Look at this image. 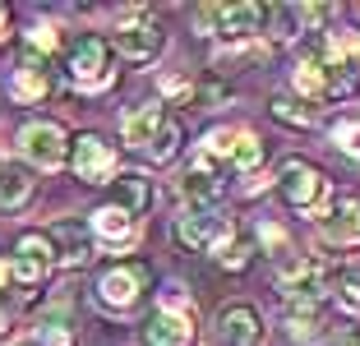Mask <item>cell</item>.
Returning a JSON list of instances; mask_svg holds the SVG:
<instances>
[{
  "instance_id": "44dd1931",
  "label": "cell",
  "mask_w": 360,
  "mask_h": 346,
  "mask_svg": "<svg viewBox=\"0 0 360 346\" xmlns=\"http://www.w3.org/2000/svg\"><path fill=\"white\" fill-rule=\"evenodd\" d=\"M28 194H32V176H28V167H19V162L0 167V208H19Z\"/></svg>"
},
{
  "instance_id": "4dcf8cb0",
  "label": "cell",
  "mask_w": 360,
  "mask_h": 346,
  "mask_svg": "<svg viewBox=\"0 0 360 346\" xmlns=\"http://www.w3.org/2000/svg\"><path fill=\"white\" fill-rule=\"evenodd\" d=\"M5 37H10V10L0 5V42H5Z\"/></svg>"
},
{
  "instance_id": "1f68e13d",
  "label": "cell",
  "mask_w": 360,
  "mask_h": 346,
  "mask_svg": "<svg viewBox=\"0 0 360 346\" xmlns=\"http://www.w3.org/2000/svg\"><path fill=\"white\" fill-rule=\"evenodd\" d=\"M10 333V309H5V305H0V337Z\"/></svg>"
},
{
  "instance_id": "52a82bcc",
  "label": "cell",
  "mask_w": 360,
  "mask_h": 346,
  "mask_svg": "<svg viewBox=\"0 0 360 346\" xmlns=\"http://www.w3.org/2000/svg\"><path fill=\"white\" fill-rule=\"evenodd\" d=\"M176 236L190 245V250H212V254H217L236 236V222L226 217V212L199 208V212H185V217L176 222Z\"/></svg>"
},
{
  "instance_id": "30bf717a",
  "label": "cell",
  "mask_w": 360,
  "mask_h": 346,
  "mask_svg": "<svg viewBox=\"0 0 360 346\" xmlns=\"http://www.w3.org/2000/svg\"><path fill=\"white\" fill-rule=\"evenodd\" d=\"M56 268V250L46 236H37V231H28V236H19V245H14V259H10V277L23 286H37L46 282V273Z\"/></svg>"
},
{
  "instance_id": "603a6c76",
  "label": "cell",
  "mask_w": 360,
  "mask_h": 346,
  "mask_svg": "<svg viewBox=\"0 0 360 346\" xmlns=\"http://www.w3.org/2000/svg\"><path fill=\"white\" fill-rule=\"evenodd\" d=\"M180 139H185V129H180V120H176V115H167V120H162V129H158V139H153V148H148V153H153L158 162H167L171 153L180 148Z\"/></svg>"
},
{
  "instance_id": "8fae6325",
  "label": "cell",
  "mask_w": 360,
  "mask_h": 346,
  "mask_svg": "<svg viewBox=\"0 0 360 346\" xmlns=\"http://www.w3.org/2000/svg\"><path fill=\"white\" fill-rule=\"evenodd\" d=\"M70 167H75L79 180H88V185H102V180L116 176V148L106 143L102 134H84L75 148H70Z\"/></svg>"
},
{
  "instance_id": "6da1fadb",
  "label": "cell",
  "mask_w": 360,
  "mask_h": 346,
  "mask_svg": "<svg viewBox=\"0 0 360 346\" xmlns=\"http://www.w3.org/2000/svg\"><path fill=\"white\" fill-rule=\"evenodd\" d=\"M65 74L75 79L79 88H106L111 84V46L97 37V32H79L75 42L65 46Z\"/></svg>"
},
{
  "instance_id": "ac0fdd59",
  "label": "cell",
  "mask_w": 360,
  "mask_h": 346,
  "mask_svg": "<svg viewBox=\"0 0 360 346\" xmlns=\"http://www.w3.org/2000/svg\"><path fill=\"white\" fill-rule=\"evenodd\" d=\"M180 199L190 203V212L212 208V199H217V171L203 167V162H194V167L180 176Z\"/></svg>"
},
{
  "instance_id": "5bb4252c",
  "label": "cell",
  "mask_w": 360,
  "mask_h": 346,
  "mask_svg": "<svg viewBox=\"0 0 360 346\" xmlns=\"http://www.w3.org/2000/svg\"><path fill=\"white\" fill-rule=\"evenodd\" d=\"M93 236L106 245V250H129V245L139 241V217H129L125 208H116V203H106V208L93 212Z\"/></svg>"
},
{
  "instance_id": "83f0119b",
  "label": "cell",
  "mask_w": 360,
  "mask_h": 346,
  "mask_svg": "<svg viewBox=\"0 0 360 346\" xmlns=\"http://www.w3.org/2000/svg\"><path fill=\"white\" fill-rule=\"evenodd\" d=\"M42 346H79V337H75V328H70V323H46Z\"/></svg>"
},
{
  "instance_id": "d6986e66",
  "label": "cell",
  "mask_w": 360,
  "mask_h": 346,
  "mask_svg": "<svg viewBox=\"0 0 360 346\" xmlns=\"http://www.w3.org/2000/svg\"><path fill=\"white\" fill-rule=\"evenodd\" d=\"M111 189H116V208H125L129 217H143L153 203V180L139 176V171H125V176L111 180Z\"/></svg>"
},
{
  "instance_id": "277c9868",
  "label": "cell",
  "mask_w": 360,
  "mask_h": 346,
  "mask_svg": "<svg viewBox=\"0 0 360 346\" xmlns=\"http://www.w3.org/2000/svg\"><path fill=\"white\" fill-rule=\"evenodd\" d=\"M296 88L309 102H328V97L351 93V74L338 70L323 51H309V56H300V65H296Z\"/></svg>"
},
{
  "instance_id": "e0dca14e",
  "label": "cell",
  "mask_w": 360,
  "mask_h": 346,
  "mask_svg": "<svg viewBox=\"0 0 360 346\" xmlns=\"http://www.w3.org/2000/svg\"><path fill=\"white\" fill-rule=\"evenodd\" d=\"M14 97L19 102H42L46 93H51V65H42V60H32V56H23L19 60V70H14Z\"/></svg>"
},
{
  "instance_id": "d6a6232c",
  "label": "cell",
  "mask_w": 360,
  "mask_h": 346,
  "mask_svg": "<svg viewBox=\"0 0 360 346\" xmlns=\"http://www.w3.org/2000/svg\"><path fill=\"white\" fill-rule=\"evenodd\" d=\"M10 282V263H0V286Z\"/></svg>"
},
{
  "instance_id": "7c38bea8",
  "label": "cell",
  "mask_w": 360,
  "mask_h": 346,
  "mask_svg": "<svg viewBox=\"0 0 360 346\" xmlns=\"http://www.w3.org/2000/svg\"><path fill=\"white\" fill-rule=\"evenodd\" d=\"M19 148H23V158H28L32 167L56 171L65 162V129L51 125V120H32V125H23Z\"/></svg>"
},
{
  "instance_id": "d4e9b609",
  "label": "cell",
  "mask_w": 360,
  "mask_h": 346,
  "mask_svg": "<svg viewBox=\"0 0 360 346\" xmlns=\"http://www.w3.org/2000/svg\"><path fill=\"white\" fill-rule=\"evenodd\" d=\"M245 254H250V241H245L240 231H236L231 241H226L222 250H217V263H222V268H231V273H236V268H245Z\"/></svg>"
},
{
  "instance_id": "ffe728a7",
  "label": "cell",
  "mask_w": 360,
  "mask_h": 346,
  "mask_svg": "<svg viewBox=\"0 0 360 346\" xmlns=\"http://www.w3.org/2000/svg\"><path fill=\"white\" fill-rule=\"evenodd\" d=\"M167 106H139V111H129L125 115V139L134 148H153V139H158V129H162V120H167Z\"/></svg>"
},
{
  "instance_id": "484cf974",
  "label": "cell",
  "mask_w": 360,
  "mask_h": 346,
  "mask_svg": "<svg viewBox=\"0 0 360 346\" xmlns=\"http://www.w3.org/2000/svg\"><path fill=\"white\" fill-rule=\"evenodd\" d=\"M333 139H338V148L347 153V158L360 162V120H342V125L333 129Z\"/></svg>"
},
{
  "instance_id": "f546056e",
  "label": "cell",
  "mask_w": 360,
  "mask_h": 346,
  "mask_svg": "<svg viewBox=\"0 0 360 346\" xmlns=\"http://www.w3.org/2000/svg\"><path fill=\"white\" fill-rule=\"evenodd\" d=\"M333 346H360V328H342Z\"/></svg>"
},
{
  "instance_id": "4fadbf2b",
  "label": "cell",
  "mask_w": 360,
  "mask_h": 346,
  "mask_svg": "<svg viewBox=\"0 0 360 346\" xmlns=\"http://www.w3.org/2000/svg\"><path fill=\"white\" fill-rule=\"evenodd\" d=\"M217 342L222 346H264V314L255 305H226L217 314Z\"/></svg>"
},
{
  "instance_id": "9a60e30c",
  "label": "cell",
  "mask_w": 360,
  "mask_h": 346,
  "mask_svg": "<svg viewBox=\"0 0 360 346\" xmlns=\"http://www.w3.org/2000/svg\"><path fill=\"white\" fill-rule=\"evenodd\" d=\"M319 236L328 245H356L360 241V199H338L319 217Z\"/></svg>"
},
{
  "instance_id": "7402d4cb",
  "label": "cell",
  "mask_w": 360,
  "mask_h": 346,
  "mask_svg": "<svg viewBox=\"0 0 360 346\" xmlns=\"http://www.w3.org/2000/svg\"><path fill=\"white\" fill-rule=\"evenodd\" d=\"M259 162H264V143H259V134L240 129V139H236V153H231V167H236V171H255Z\"/></svg>"
},
{
  "instance_id": "2e32d148",
  "label": "cell",
  "mask_w": 360,
  "mask_h": 346,
  "mask_svg": "<svg viewBox=\"0 0 360 346\" xmlns=\"http://www.w3.org/2000/svg\"><path fill=\"white\" fill-rule=\"evenodd\" d=\"M51 250H56V263L79 268V263H88V254H93V236H88V226H79V222H56L51 226Z\"/></svg>"
},
{
  "instance_id": "9c48e42d",
  "label": "cell",
  "mask_w": 360,
  "mask_h": 346,
  "mask_svg": "<svg viewBox=\"0 0 360 346\" xmlns=\"http://www.w3.org/2000/svg\"><path fill=\"white\" fill-rule=\"evenodd\" d=\"M162 46H167V32H162L158 19H148V14H139V19H125L116 28V51L125 56V60H139L148 65L162 56Z\"/></svg>"
},
{
  "instance_id": "ba28073f",
  "label": "cell",
  "mask_w": 360,
  "mask_h": 346,
  "mask_svg": "<svg viewBox=\"0 0 360 346\" xmlns=\"http://www.w3.org/2000/svg\"><path fill=\"white\" fill-rule=\"evenodd\" d=\"M148 342L153 346H194V309L185 295H171L158 314L148 319Z\"/></svg>"
},
{
  "instance_id": "8992f818",
  "label": "cell",
  "mask_w": 360,
  "mask_h": 346,
  "mask_svg": "<svg viewBox=\"0 0 360 346\" xmlns=\"http://www.w3.org/2000/svg\"><path fill=\"white\" fill-rule=\"evenodd\" d=\"M148 268L143 263H116V268H106L102 277H97V300L106 305V309H129V305L139 300V295L148 291Z\"/></svg>"
},
{
  "instance_id": "7a4b0ae2",
  "label": "cell",
  "mask_w": 360,
  "mask_h": 346,
  "mask_svg": "<svg viewBox=\"0 0 360 346\" xmlns=\"http://www.w3.org/2000/svg\"><path fill=\"white\" fill-rule=\"evenodd\" d=\"M194 19H199V28H212L217 37L245 42V37H259L264 32L268 5H250V0H240V5H203Z\"/></svg>"
},
{
  "instance_id": "4316f807",
  "label": "cell",
  "mask_w": 360,
  "mask_h": 346,
  "mask_svg": "<svg viewBox=\"0 0 360 346\" xmlns=\"http://www.w3.org/2000/svg\"><path fill=\"white\" fill-rule=\"evenodd\" d=\"M259 236H264V245H268V254H273V259H291V245H286V236L273 226V222H264V226H259Z\"/></svg>"
},
{
  "instance_id": "f1b7e54d",
  "label": "cell",
  "mask_w": 360,
  "mask_h": 346,
  "mask_svg": "<svg viewBox=\"0 0 360 346\" xmlns=\"http://www.w3.org/2000/svg\"><path fill=\"white\" fill-rule=\"evenodd\" d=\"M342 309H351V314H360V277H342V291H338Z\"/></svg>"
},
{
  "instance_id": "3957f363",
  "label": "cell",
  "mask_w": 360,
  "mask_h": 346,
  "mask_svg": "<svg viewBox=\"0 0 360 346\" xmlns=\"http://www.w3.org/2000/svg\"><path fill=\"white\" fill-rule=\"evenodd\" d=\"M328 277H333V268L323 259H314V254H296V259H286L277 286H282L286 305H319V300H323Z\"/></svg>"
},
{
  "instance_id": "cb8c5ba5",
  "label": "cell",
  "mask_w": 360,
  "mask_h": 346,
  "mask_svg": "<svg viewBox=\"0 0 360 346\" xmlns=\"http://www.w3.org/2000/svg\"><path fill=\"white\" fill-rule=\"evenodd\" d=\"M273 115H277V120H296V125H314V120H319V111L309 102H286V97L273 102Z\"/></svg>"
},
{
  "instance_id": "5b68a950",
  "label": "cell",
  "mask_w": 360,
  "mask_h": 346,
  "mask_svg": "<svg viewBox=\"0 0 360 346\" xmlns=\"http://www.w3.org/2000/svg\"><path fill=\"white\" fill-rule=\"evenodd\" d=\"M277 185H282L286 203H291V208H300V212L319 208V203L328 199V180H323V171L309 167V162H300V158L282 162V171H277Z\"/></svg>"
}]
</instances>
